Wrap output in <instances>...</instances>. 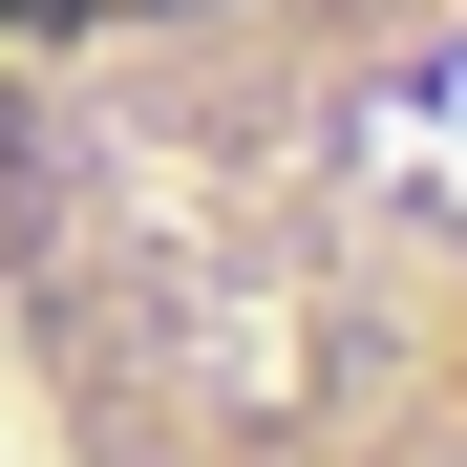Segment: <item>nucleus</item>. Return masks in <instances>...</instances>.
Listing matches in <instances>:
<instances>
[{
    "mask_svg": "<svg viewBox=\"0 0 467 467\" xmlns=\"http://www.w3.org/2000/svg\"><path fill=\"white\" fill-rule=\"evenodd\" d=\"M22 467H467V0H64L0 43Z\"/></svg>",
    "mask_w": 467,
    "mask_h": 467,
    "instance_id": "nucleus-1",
    "label": "nucleus"
}]
</instances>
